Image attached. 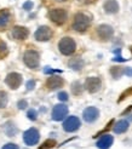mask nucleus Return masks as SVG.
<instances>
[{"instance_id": "1", "label": "nucleus", "mask_w": 132, "mask_h": 149, "mask_svg": "<svg viewBox=\"0 0 132 149\" xmlns=\"http://www.w3.org/2000/svg\"><path fill=\"white\" fill-rule=\"evenodd\" d=\"M91 24V18L87 16V15L83 13V12H78L75 16H74V19H73V29L76 32H85L87 28L90 27Z\"/></svg>"}, {"instance_id": "2", "label": "nucleus", "mask_w": 132, "mask_h": 149, "mask_svg": "<svg viewBox=\"0 0 132 149\" xmlns=\"http://www.w3.org/2000/svg\"><path fill=\"white\" fill-rule=\"evenodd\" d=\"M58 49H60L61 54L64 56H70L75 52L76 49V44L74 41V39L69 38V36H64L58 42Z\"/></svg>"}, {"instance_id": "3", "label": "nucleus", "mask_w": 132, "mask_h": 149, "mask_svg": "<svg viewBox=\"0 0 132 149\" xmlns=\"http://www.w3.org/2000/svg\"><path fill=\"white\" fill-rule=\"evenodd\" d=\"M23 61L27 67L32 69H36L39 67V61H40L39 52L35 50H27L23 55Z\"/></svg>"}, {"instance_id": "4", "label": "nucleus", "mask_w": 132, "mask_h": 149, "mask_svg": "<svg viewBox=\"0 0 132 149\" xmlns=\"http://www.w3.org/2000/svg\"><path fill=\"white\" fill-rule=\"evenodd\" d=\"M49 17L50 19L57 26H62L68 18V13L64 9H53L50 10L49 12Z\"/></svg>"}, {"instance_id": "5", "label": "nucleus", "mask_w": 132, "mask_h": 149, "mask_svg": "<svg viewBox=\"0 0 132 149\" xmlns=\"http://www.w3.org/2000/svg\"><path fill=\"white\" fill-rule=\"evenodd\" d=\"M40 139V133L35 127H31L23 133V141L27 146H35Z\"/></svg>"}, {"instance_id": "6", "label": "nucleus", "mask_w": 132, "mask_h": 149, "mask_svg": "<svg viewBox=\"0 0 132 149\" xmlns=\"http://www.w3.org/2000/svg\"><path fill=\"white\" fill-rule=\"evenodd\" d=\"M5 83L9 87H11L12 90H16V88H18L19 85L22 84V75L16 72L9 73L5 78Z\"/></svg>"}, {"instance_id": "7", "label": "nucleus", "mask_w": 132, "mask_h": 149, "mask_svg": "<svg viewBox=\"0 0 132 149\" xmlns=\"http://www.w3.org/2000/svg\"><path fill=\"white\" fill-rule=\"evenodd\" d=\"M80 125H81V123H80V119L78 116L72 115V116L67 118L64 120V123H63V130L65 132H74V131H76L80 127Z\"/></svg>"}, {"instance_id": "8", "label": "nucleus", "mask_w": 132, "mask_h": 149, "mask_svg": "<svg viewBox=\"0 0 132 149\" xmlns=\"http://www.w3.org/2000/svg\"><path fill=\"white\" fill-rule=\"evenodd\" d=\"M34 36L38 41H49L52 38V31H51V28L47 26H41L36 29Z\"/></svg>"}, {"instance_id": "9", "label": "nucleus", "mask_w": 132, "mask_h": 149, "mask_svg": "<svg viewBox=\"0 0 132 149\" xmlns=\"http://www.w3.org/2000/svg\"><path fill=\"white\" fill-rule=\"evenodd\" d=\"M102 86V83H101V79L97 78V77H90L87 78L86 81H85V88L90 93H94L97 92Z\"/></svg>"}, {"instance_id": "10", "label": "nucleus", "mask_w": 132, "mask_h": 149, "mask_svg": "<svg viewBox=\"0 0 132 149\" xmlns=\"http://www.w3.org/2000/svg\"><path fill=\"white\" fill-rule=\"evenodd\" d=\"M68 114V107L65 104H57L52 109V119L55 121H61L67 116Z\"/></svg>"}, {"instance_id": "11", "label": "nucleus", "mask_w": 132, "mask_h": 149, "mask_svg": "<svg viewBox=\"0 0 132 149\" xmlns=\"http://www.w3.org/2000/svg\"><path fill=\"white\" fill-rule=\"evenodd\" d=\"M114 34V29L108 24H101L97 27V35L101 40H109Z\"/></svg>"}, {"instance_id": "12", "label": "nucleus", "mask_w": 132, "mask_h": 149, "mask_svg": "<svg viewBox=\"0 0 132 149\" xmlns=\"http://www.w3.org/2000/svg\"><path fill=\"white\" fill-rule=\"evenodd\" d=\"M99 116V110L96 107H87L84 113H83V118L86 123H93L96 121Z\"/></svg>"}, {"instance_id": "13", "label": "nucleus", "mask_w": 132, "mask_h": 149, "mask_svg": "<svg viewBox=\"0 0 132 149\" xmlns=\"http://www.w3.org/2000/svg\"><path fill=\"white\" fill-rule=\"evenodd\" d=\"M11 35L15 40H26L29 35V31L26 27H21V26H16L12 28L11 31Z\"/></svg>"}, {"instance_id": "14", "label": "nucleus", "mask_w": 132, "mask_h": 149, "mask_svg": "<svg viewBox=\"0 0 132 149\" xmlns=\"http://www.w3.org/2000/svg\"><path fill=\"white\" fill-rule=\"evenodd\" d=\"M63 85H64L63 79L58 75H51L46 80V87L49 90H57V88L62 87Z\"/></svg>"}, {"instance_id": "15", "label": "nucleus", "mask_w": 132, "mask_h": 149, "mask_svg": "<svg viewBox=\"0 0 132 149\" xmlns=\"http://www.w3.org/2000/svg\"><path fill=\"white\" fill-rule=\"evenodd\" d=\"M11 19V13L7 9L0 10V32H3L6 29V27L9 26Z\"/></svg>"}, {"instance_id": "16", "label": "nucleus", "mask_w": 132, "mask_h": 149, "mask_svg": "<svg viewBox=\"0 0 132 149\" xmlns=\"http://www.w3.org/2000/svg\"><path fill=\"white\" fill-rule=\"evenodd\" d=\"M114 142V138L113 136L110 135H104V136H102L99 139H98V142H97V148L98 149H109L112 147Z\"/></svg>"}, {"instance_id": "17", "label": "nucleus", "mask_w": 132, "mask_h": 149, "mask_svg": "<svg viewBox=\"0 0 132 149\" xmlns=\"http://www.w3.org/2000/svg\"><path fill=\"white\" fill-rule=\"evenodd\" d=\"M103 9L107 13H116L119 11V4L115 0H107L103 5Z\"/></svg>"}, {"instance_id": "18", "label": "nucleus", "mask_w": 132, "mask_h": 149, "mask_svg": "<svg viewBox=\"0 0 132 149\" xmlns=\"http://www.w3.org/2000/svg\"><path fill=\"white\" fill-rule=\"evenodd\" d=\"M129 126H130V124H129L127 120H119L113 126V130H114L115 133H124V132L127 131Z\"/></svg>"}, {"instance_id": "19", "label": "nucleus", "mask_w": 132, "mask_h": 149, "mask_svg": "<svg viewBox=\"0 0 132 149\" xmlns=\"http://www.w3.org/2000/svg\"><path fill=\"white\" fill-rule=\"evenodd\" d=\"M68 65L74 70H81L83 67H84V61L81 58H79V57L78 58H73L68 62Z\"/></svg>"}, {"instance_id": "20", "label": "nucleus", "mask_w": 132, "mask_h": 149, "mask_svg": "<svg viewBox=\"0 0 132 149\" xmlns=\"http://www.w3.org/2000/svg\"><path fill=\"white\" fill-rule=\"evenodd\" d=\"M124 73H125V68H122V67H112L110 68V74L115 79L120 78Z\"/></svg>"}, {"instance_id": "21", "label": "nucleus", "mask_w": 132, "mask_h": 149, "mask_svg": "<svg viewBox=\"0 0 132 149\" xmlns=\"http://www.w3.org/2000/svg\"><path fill=\"white\" fill-rule=\"evenodd\" d=\"M7 55H9V49H7V45L4 40H1L0 38V59L5 58Z\"/></svg>"}, {"instance_id": "22", "label": "nucleus", "mask_w": 132, "mask_h": 149, "mask_svg": "<svg viewBox=\"0 0 132 149\" xmlns=\"http://www.w3.org/2000/svg\"><path fill=\"white\" fill-rule=\"evenodd\" d=\"M72 92H73V95H75V96L81 95V92H83V85L80 84L79 81H74V83L72 84Z\"/></svg>"}, {"instance_id": "23", "label": "nucleus", "mask_w": 132, "mask_h": 149, "mask_svg": "<svg viewBox=\"0 0 132 149\" xmlns=\"http://www.w3.org/2000/svg\"><path fill=\"white\" fill-rule=\"evenodd\" d=\"M55 146H56V141L55 139H46L45 142L39 147V149H52Z\"/></svg>"}, {"instance_id": "24", "label": "nucleus", "mask_w": 132, "mask_h": 149, "mask_svg": "<svg viewBox=\"0 0 132 149\" xmlns=\"http://www.w3.org/2000/svg\"><path fill=\"white\" fill-rule=\"evenodd\" d=\"M7 106V93L5 91H0V108H5Z\"/></svg>"}, {"instance_id": "25", "label": "nucleus", "mask_w": 132, "mask_h": 149, "mask_svg": "<svg viewBox=\"0 0 132 149\" xmlns=\"http://www.w3.org/2000/svg\"><path fill=\"white\" fill-rule=\"evenodd\" d=\"M27 116H28L29 120L35 121L36 118H38V111H36L35 109H29V110L27 111Z\"/></svg>"}, {"instance_id": "26", "label": "nucleus", "mask_w": 132, "mask_h": 149, "mask_svg": "<svg viewBox=\"0 0 132 149\" xmlns=\"http://www.w3.org/2000/svg\"><path fill=\"white\" fill-rule=\"evenodd\" d=\"M132 95V87H130V88H127L126 91H124L122 93H121V96H120V98L118 100V102H121V101H124L125 100L127 96H131Z\"/></svg>"}, {"instance_id": "27", "label": "nucleus", "mask_w": 132, "mask_h": 149, "mask_svg": "<svg viewBox=\"0 0 132 149\" xmlns=\"http://www.w3.org/2000/svg\"><path fill=\"white\" fill-rule=\"evenodd\" d=\"M26 87H27V90L28 91H31V90H33V88L35 87V80H28L27 81V84H26Z\"/></svg>"}, {"instance_id": "28", "label": "nucleus", "mask_w": 132, "mask_h": 149, "mask_svg": "<svg viewBox=\"0 0 132 149\" xmlns=\"http://www.w3.org/2000/svg\"><path fill=\"white\" fill-rule=\"evenodd\" d=\"M57 97H58V100H60V101L65 102V101H68V93H67V92H64V91H62V92L58 93Z\"/></svg>"}, {"instance_id": "29", "label": "nucleus", "mask_w": 132, "mask_h": 149, "mask_svg": "<svg viewBox=\"0 0 132 149\" xmlns=\"http://www.w3.org/2000/svg\"><path fill=\"white\" fill-rule=\"evenodd\" d=\"M17 106H18L19 109H26V108L28 107V102H27L26 100H21V101H18Z\"/></svg>"}, {"instance_id": "30", "label": "nucleus", "mask_w": 132, "mask_h": 149, "mask_svg": "<svg viewBox=\"0 0 132 149\" xmlns=\"http://www.w3.org/2000/svg\"><path fill=\"white\" fill-rule=\"evenodd\" d=\"M1 149H19V148H18L17 144H15V143H7V144H5Z\"/></svg>"}, {"instance_id": "31", "label": "nucleus", "mask_w": 132, "mask_h": 149, "mask_svg": "<svg viewBox=\"0 0 132 149\" xmlns=\"http://www.w3.org/2000/svg\"><path fill=\"white\" fill-rule=\"evenodd\" d=\"M44 73H45V74H53V73H61V70H55V69H51L50 67H45Z\"/></svg>"}, {"instance_id": "32", "label": "nucleus", "mask_w": 132, "mask_h": 149, "mask_svg": "<svg viewBox=\"0 0 132 149\" xmlns=\"http://www.w3.org/2000/svg\"><path fill=\"white\" fill-rule=\"evenodd\" d=\"M23 9L24 10H32L33 9V3L32 1H26L23 4Z\"/></svg>"}, {"instance_id": "33", "label": "nucleus", "mask_w": 132, "mask_h": 149, "mask_svg": "<svg viewBox=\"0 0 132 149\" xmlns=\"http://www.w3.org/2000/svg\"><path fill=\"white\" fill-rule=\"evenodd\" d=\"M113 61H115V62H125L126 58H122L121 56H116V57L113 58Z\"/></svg>"}, {"instance_id": "34", "label": "nucleus", "mask_w": 132, "mask_h": 149, "mask_svg": "<svg viewBox=\"0 0 132 149\" xmlns=\"http://www.w3.org/2000/svg\"><path fill=\"white\" fill-rule=\"evenodd\" d=\"M80 1H83V3H85V4H90V3H94L96 0H80Z\"/></svg>"}, {"instance_id": "35", "label": "nucleus", "mask_w": 132, "mask_h": 149, "mask_svg": "<svg viewBox=\"0 0 132 149\" xmlns=\"http://www.w3.org/2000/svg\"><path fill=\"white\" fill-rule=\"evenodd\" d=\"M130 50H131V52H132V46H130Z\"/></svg>"}]
</instances>
